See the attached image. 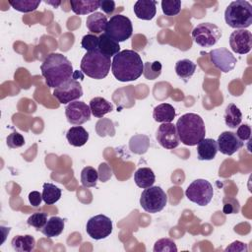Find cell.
<instances>
[{
    "instance_id": "cell-24",
    "label": "cell",
    "mask_w": 252,
    "mask_h": 252,
    "mask_svg": "<svg viewBox=\"0 0 252 252\" xmlns=\"http://www.w3.org/2000/svg\"><path fill=\"white\" fill-rule=\"evenodd\" d=\"M91 112L94 117L101 118L106 113H109L113 110V105L108 100L101 96H96L91 99L90 101Z\"/></svg>"
},
{
    "instance_id": "cell-3",
    "label": "cell",
    "mask_w": 252,
    "mask_h": 252,
    "mask_svg": "<svg viewBox=\"0 0 252 252\" xmlns=\"http://www.w3.org/2000/svg\"><path fill=\"white\" fill-rule=\"evenodd\" d=\"M176 131L179 141L186 146H195L206 135L205 123L196 113H185L176 122Z\"/></svg>"
},
{
    "instance_id": "cell-16",
    "label": "cell",
    "mask_w": 252,
    "mask_h": 252,
    "mask_svg": "<svg viewBox=\"0 0 252 252\" xmlns=\"http://www.w3.org/2000/svg\"><path fill=\"white\" fill-rule=\"evenodd\" d=\"M218 151L226 156H231L238 152L244 143L236 136L235 133L230 131L222 132L217 141Z\"/></svg>"
},
{
    "instance_id": "cell-2",
    "label": "cell",
    "mask_w": 252,
    "mask_h": 252,
    "mask_svg": "<svg viewBox=\"0 0 252 252\" xmlns=\"http://www.w3.org/2000/svg\"><path fill=\"white\" fill-rule=\"evenodd\" d=\"M111 72L120 82L135 81L144 72L141 56L134 50L125 49L118 52L111 61Z\"/></svg>"
},
{
    "instance_id": "cell-12",
    "label": "cell",
    "mask_w": 252,
    "mask_h": 252,
    "mask_svg": "<svg viewBox=\"0 0 252 252\" xmlns=\"http://www.w3.org/2000/svg\"><path fill=\"white\" fill-rule=\"evenodd\" d=\"M91 108L90 105L84 101L75 100L67 104L65 107V115L70 124L82 125L89 121L91 118Z\"/></svg>"
},
{
    "instance_id": "cell-22",
    "label": "cell",
    "mask_w": 252,
    "mask_h": 252,
    "mask_svg": "<svg viewBox=\"0 0 252 252\" xmlns=\"http://www.w3.org/2000/svg\"><path fill=\"white\" fill-rule=\"evenodd\" d=\"M97 50L103 55L110 58L120 52V45L118 42H116L103 32L98 36Z\"/></svg>"
},
{
    "instance_id": "cell-10",
    "label": "cell",
    "mask_w": 252,
    "mask_h": 252,
    "mask_svg": "<svg viewBox=\"0 0 252 252\" xmlns=\"http://www.w3.org/2000/svg\"><path fill=\"white\" fill-rule=\"evenodd\" d=\"M86 231L94 240L104 239L112 232V221L104 215L94 216L87 221Z\"/></svg>"
},
{
    "instance_id": "cell-26",
    "label": "cell",
    "mask_w": 252,
    "mask_h": 252,
    "mask_svg": "<svg viewBox=\"0 0 252 252\" xmlns=\"http://www.w3.org/2000/svg\"><path fill=\"white\" fill-rule=\"evenodd\" d=\"M134 181L140 188H148L153 186L156 181V176L150 167H141L134 173Z\"/></svg>"
},
{
    "instance_id": "cell-25",
    "label": "cell",
    "mask_w": 252,
    "mask_h": 252,
    "mask_svg": "<svg viewBox=\"0 0 252 252\" xmlns=\"http://www.w3.org/2000/svg\"><path fill=\"white\" fill-rule=\"evenodd\" d=\"M64 225L65 222L63 219H61L60 217L53 216L49 220H47L45 225L41 228V232L49 238L56 237L63 232Z\"/></svg>"
},
{
    "instance_id": "cell-19",
    "label": "cell",
    "mask_w": 252,
    "mask_h": 252,
    "mask_svg": "<svg viewBox=\"0 0 252 252\" xmlns=\"http://www.w3.org/2000/svg\"><path fill=\"white\" fill-rule=\"evenodd\" d=\"M107 17L100 12H94L88 16L86 20V26L90 32L94 34L103 33L107 25Z\"/></svg>"
},
{
    "instance_id": "cell-31",
    "label": "cell",
    "mask_w": 252,
    "mask_h": 252,
    "mask_svg": "<svg viewBox=\"0 0 252 252\" xmlns=\"http://www.w3.org/2000/svg\"><path fill=\"white\" fill-rule=\"evenodd\" d=\"M42 200L47 205L56 203L61 197V189L52 183H44L42 190Z\"/></svg>"
},
{
    "instance_id": "cell-17",
    "label": "cell",
    "mask_w": 252,
    "mask_h": 252,
    "mask_svg": "<svg viewBox=\"0 0 252 252\" xmlns=\"http://www.w3.org/2000/svg\"><path fill=\"white\" fill-rule=\"evenodd\" d=\"M218 153L217 141L211 138H204L197 146V155L199 160H212Z\"/></svg>"
},
{
    "instance_id": "cell-5",
    "label": "cell",
    "mask_w": 252,
    "mask_h": 252,
    "mask_svg": "<svg viewBox=\"0 0 252 252\" xmlns=\"http://www.w3.org/2000/svg\"><path fill=\"white\" fill-rule=\"evenodd\" d=\"M225 23L233 29L245 30L252 24V6L248 1H232L224 11Z\"/></svg>"
},
{
    "instance_id": "cell-21",
    "label": "cell",
    "mask_w": 252,
    "mask_h": 252,
    "mask_svg": "<svg viewBox=\"0 0 252 252\" xmlns=\"http://www.w3.org/2000/svg\"><path fill=\"white\" fill-rule=\"evenodd\" d=\"M175 108L169 103H160L154 108L153 118L159 123H170L175 117Z\"/></svg>"
},
{
    "instance_id": "cell-15",
    "label": "cell",
    "mask_w": 252,
    "mask_h": 252,
    "mask_svg": "<svg viewBox=\"0 0 252 252\" xmlns=\"http://www.w3.org/2000/svg\"><path fill=\"white\" fill-rule=\"evenodd\" d=\"M229 45L235 53H248L252 47L251 32L247 30H235L229 36Z\"/></svg>"
},
{
    "instance_id": "cell-20",
    "label": "cell",
    "mask_w": 252,
    "mask_h": 252,
    "mask_svg": "<svg viewBox=\"0 0 252 252\" xmlns=\"http://www.w3.org/2000/svg\"><path fill=\"white\" fill-rule=\"evenodd\" d=\"M72 11L77 15H87L94 13L100 6L98 0H71L70 1Z\"/></svg>"
},
{
    "instance_id": "cell-34",
    "label": "cell",
    "mask_w": 252,
    "mask_h": 252,
    "mask_svg": "<svg viewBox=\"0 0 252 252\" xmlns=\"http://www.w3.org/2000/svg\"><path fill=\"white\" fill-rule=\"evenodd\" d=\"M161 73V64L158 61L146 62L144 64V76L148 80H155Z\"/></svg>"
},
{
    "instance_id": "cell-39",
    "label": "cell",
    "mask_w": 252,
    "mask_h": 252,
    "mask_svg": "<svg viewBox=\"0 0 252 252\" xmlns=\"http://www.w3.org/2000/svg\"><path fill=\"white\" fill-rule=\"evenodd\" d=\"M25 139L22 134L18 132H13L7 137V146L11 149H17L25 145Z\"/></svg>"
},
{
    "instance_id": "cell-29",
    "label": "cell",
    "mask_w": 252,
    "mask_h": 252,
    "mask_svg": "<svg viewBox=\"0 0 252 252\" xmlns=\"http://www.w3.org/2000/svg\"><path fill=\"white\" fill-rule=\"evenodd\" d=\"M196 70V64L189 59H182L176 62L175 72L177 76L183 79L185 82L190 79Z\"/></svg>"
},
{
    "instance_id": "cell-40",
    "label": "cell",
    "mask_w": 252,
    "mask_h": 252,
    "mask_svg": "<svg viewBox=\"0 0 252 252\" xmlns=\"http://www.w3.org/2000/svg\"><path fill=\"white\" fill-rule=\"evenodd\" d=\"M235 134L242 142L247 141L251 137V127L248 124H242L238 126Z\"/></svg>"
},
{
    "instance_id": "cell-27",
    "label": "cell",
    "mask_w": 252,
    "mask_h": 252,
    "mask_svg": "<svg viewBox=\"0 0 252 252\" xmlns=\"http://www.w3.org/2000/svg\"><path fill=\"white\" fill-rule=\"evenodd\" d=\"M13 249L17 252H31L35 247V240L32 235H16L11 241Z\"/></svg>"
},
{
    "instance_id": "cell-6",
    "label": "cell",
    "mask_w": 252,
    "mask_h": 252,
    "mask_svg": "<svg viewBox=\"0 0 252 252\" xmlns=\"http://www.w3.org/2000/svg\"><path fill=\"white\" fill-rule=\"evenodd\" d=\"M104 32L107 36H109L118 43L125 41L132 35V22L128 17L124 15H114L108 20Z\"/></svg>"
},
{
    "instance_id": "cell-33",
    "label": "cell",
    "mask_w": 252,
    "mask_h": 252,
    "mask_svg": "<svg viewBox=\"0 0 252 252\" xmlns=\"http://www.w3.org/2000/svg\"><path fill=\"white\" fill-rule=\"evenodd\" d=\"M98 179L97 170L92 166H86L81 171V182L85 187H94Z\"/></svg>"
},
{
    "instance_id": "cell-32",
    "label": "cell",
    "mask_w": 252,
    "mask_h": 252,
    "mask_svg": "<svg viewBox=\"0 0 252 252\" xmlns=\"http://www.w3.org/2000/svg\"><path fill=\"white\" fill-rule=\"evenodd\" d=\"M40 2V0H11L9 4L19 12L29 13L36 10Z\"/></svg>"
},
{
    "instance_id": "cell-43",
    "label": "cell",
    "mask_w": 252,
    "mask_h": 252,
    "mask_svg": "<svg viewBox=\"0 0 252 252\" xmlns=\"http://www.w3.org/2000/svg\"><path fill=\"white\" fill-rule=\"evenodd\" d=\"M29 201L32 206L38 207L42 201V195L38 191H32L29 194Z\"/></svg>"
},
{
    "instance_id": "cell-38",
    "label": "cell",
    "mask_w": 252,
    "mask_h": 252,
    "mask_svg": "<svg viewBox=\"0 0 252 252\" xmlns=\"http://www.w3.org/2000/svg\"><path fill=\"white\" fill-rule=\"evenodd\" d=\"M47 221V215L45 213H34L27 220L29 225L35 227L37 230L41 229Z\"/></svg>"
},
{
    "instance_id": "cell-37",
    "label": "cell",
    "mask_w": 252,
    "mask_h": 252,
    "mask_svg": "<svg viewBox=\"0 0 252 252\" xmlns=\"http://www.w3.org/2000/svg\"><path fill=\"white\" fill-rule=\"evenodd\" d=\"M81 45L84 49L87 50V52L94 51L98 47V36L94 33H88L83 36Z\"/></svg>"
},
{
    "instance_id": "cell-30",
    "label": "cell",
    "mask_w": 252,
    "mask_h": 252,
    "mask_svg": "<svg viewBox=\"0 0 252 252\" xmlns=\"http://www.w3.org/2000/svg\"><path fill=\"white\" fill-rule=\"evenodd\" d=\"M150 146V140L148 136L138 134L133 136L129 141V148L132 153L137 155L145 154Z\"/></svg>"
},
{
    "instance_id": "cell-42",
    "label": "cell",
    "mask_w": 252,
    "mask_h": 252,
    "mask_svg": "<svg viewBox=\"0 0 252 252\" xmlns=\"http://www.w3.org/2000/svg\"><path fill=\"white\" fill-rule=\"evenodd\" d=\"M247 250H248L247 245H246L245 243L241 242V241H238V240L232 242L229 246H227V247L224 249L225 252H227V251H239V252L245 251V252H246Z\"/></svg>"
},
{
    "instance_id": "cell-35",
    "label": "cell",
    "mask_w": 252,
    "mask_h": 252,
    "mask_svg": "<svg viewBox=\"0 0 252 252\" xmlns=\"http://www.w3.org/2000/svg\"><path fill=\"white\" fill-rule=\"evenodd\" d=\"M161 10L163 14L166 16H175L179 14L181 10V1L180 0H162Z\"/></svg>"
},
{
    "instance_id": "cell-13",
    "label": "cell",
    "mask_w": 252,
    "mask_h": 252,
    "mask_svg": "<svg viewBox=\"0 0 252 252\" xmlns=\"http://www.w3.org/2000/svg\"><path fill=\"white\" fill-rule=\"evenodd\" d=\"M209 55L214 66L223 73H228L233 70L237 62L234 55L224 47L213 49L209 52Z\"/></svg>"
},
{
    "instance_id": "cell-28",
    "label": "cell",
    "mask_w": 252,
    "mask_h": 252,
    "mask_svg": "<svg viewBox=\"0 0 252 252\" xmlns=\"http://www.w3.org/2000/svg\"><path fill=\"white\" fill-rule=\"evenodd\" d=\"M242 120V113L240 109L234 104L229 103L224 110V122L225 125L229 128H236L241 123Z\"/></svg>"
},
{
    "instance_id": "cell-4",
    "label": "cell",
    "mask_w": 252,
    "mask_h": 252,
    "mask_svg": "<svg viewBox=\"0 0 252 252\" xmlns=\"http://www.w3.org/2000/svg\"><path fill=\"white\" fill-rule=\"evenodd\" d=\"M111 66L109 57L100 53L97 49L94 51L87 52L81 60V71L90 78L100 80L105 78Z\"/></svg>"
},
{
    "instance_id": "cell-8",
    "label": "cell",
    "mask_w": 252,
    "mask_h": 252,
    "mask_svg": "<svg viewBox=\"0 0 252 252\" xmlns=\"http://www.w3.org/2000/svg\"><path fill=\"white\" fill-rule=\"evenodd\" d=\"M186 197L198 206H207L214 196L212 184L206 179H196L192 181L185 191Z\"/></svg>"
},
{
    "instance_id": "cell-44",
    "label": "cell",
    "mask_w": 252,
    "mask_h": 252,
    "mask_svg": "<svg viewBox=\"0 0 252 252\" xmlns=\"http://www.w3.org/2000/svg\"><path fill=\"white\" fill-rule=\"evenodd\" d=\"M45 3L46 4H50V5H52L54 8H57L60 4H61V2L60 1H56V2H53V1H45Z\"/></svg>"
},
{
    "instance_id": "cell-1",
    "label": "cell",
    "mask_w": 252,
    "mask_h": 252,
    "mask_svg": "<svg viewBox=\"0 0 252 252\" xmlns=\"http://www.w3.org/2000/svg\"><path fill=\"white\" fill-rule=\"evenodd\" d=\"M41 75L50 88H58L73 78V66L70 60L61 53L48 54L40 66Z\"/></svg>"
},
{
    "instance_id": "cell-18",
    "label": "cell",
    "mask_w": 252,
    "mask_h": 252,
    "mask_svg": "<svg viewBox=\"0 0 252 252\" xmlns=\"http://www.w3.org/2000/svg\"><path fill=\"white\" fill-rule=\"evenodd\" d=\"M157 1L151 0H138L134 5V13L138 19L150 21L157 13Z\"/></svg>"
},
{
    "instance_id": "cell-36",
    "label": "cell",
    "mask_w": 252,
    "mask_h": 252,
    "mask_svg": "<svg viewBox=\"0 0 252 252\" xmlns=\"http://www.w3.org/2000/svg\"><path fill=\"white\" fill-rule=\"evenodd\" d=\"M177 247L173 240L170 238L158 239L154 246V252H176Z\"/></svg>"
},
{
    "instance_id": "cell-7",
    "label": "cell",
    "mask_w": 252,
    "mask_h": 252,
    "mask_svg": "<svg viewBox=\"0 0 252 252\" xmlns=\"http://www.w3.org/2000/svg\"><path fill=\"white\" fill-rule=\"evenodd\" d=\"M167 203V196L159 186L145 188L140 197V205L144 211L155 214L162 211Z\"/></svg>"
},
{
    "instance_id": "cell-23",
    "label": "cell",
    "mask_w": 252,
    "mask_h": 252,
    "mask_svg": "<svg viewBox=\"0 0 252 252\" xmlns=\"http://www.w3.org/2000/svg\"><path fill=\"white\" fill-rule=\"evenodd\" d=\"M67 141L74 147H82L89 140V133L82 126H73L66 133Z\"/></svg>"
},
{
    "instance_id": "cell-9",
    "label": "cell",
    "mask_w": 252,
    "mask_h": 252,
    "mask_svg": "<svg viewBox=\"0 0 252 252\" xmlns=\"http://www.w3.org/2000/svg\"><path fill=\"white\" fill-rule=\"evenodd\" d=\"M221 37V31L212 23H202L192 31V38L202 47H212Z\"/></svg>"
},
{
    "instance_id": "cell-11",
    "label": "cell",
    "mask_w": 252,
    "mask_h": 252,
    "mask_svg": "<svg viewBox=\"0 0 252 252\" xmlns=\"http://www.w3.org/2000/svg\"><path fill=\"white\" fill-rule=\"evenodd\" d=\"M53 95L61 104H66L79 99L83 95V89L77 80L71 78L58 88H55Z\"/></svg>"
},
{
    "instance_id": "cell-14",
    "label": "cell",
    "mask_w": 252,
    "mask_h": 252,
    "mask_svg": "<svg viewBox=\"0 0 252 252\" xmlns=\"http://www.w3.org/2000/svg\"><path fill=\"white\" fill-rule=\"evenodd\" d=\"M156 138L158 144L167 150L175 149L179 145L176 127L171 122L160 124L157 130Z\"/></svg>"
},
{
    "instance_id": "cell-41",
    "label": "cell",
    "mask_w": 252,
    "mask_h": 252,
    "mask_svg": "<svg viewBox=\"0 0 252 252\" xmlns=\"http://www.w3.org/2000/svg\"><path fill=\"white\" fill-rule=\"evenodd\" d=\"M99 8L104 12L106 15H111L115 10V2L112 0H102L100 1Z\"/></svg>"
}]
</instances>
